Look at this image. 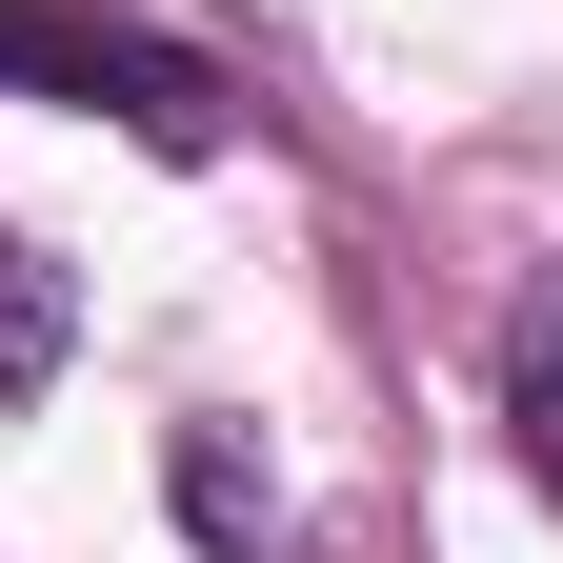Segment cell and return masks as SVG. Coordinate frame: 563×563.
<instances>
[{"label": "cell", "mask_w": 563, "mask_h": 563, "mask_svg": "<svg viewBox=\"0 0 563 563\" xmlns=\"http://www.w3.org/2000/svg\"><path fill=\"white\" fill-rule=\"evenodd\" d=\"M0 81L101 101L121 141H162V162H201V141H222V81H201L181 41H121V21H41V0H0Z\"/></svg>", "instance_id": "6da1fadb"}, {"label": "cell", "mask_w": 563, "mask_h": 563, "mask_svg": "<svg viewBox=\"0 0 563 563\" xmlns=\"http://www.w3.org/2000/svg\"><path fill=\"white\" fill-rule=\"evenodd\" d=\"M504 402H523V443L563 483V282H523V322H504Z\"/></svg>", "instance_id": "7a4b0ae2"}, {"label": "cell", "mask_w": 563, "mask_h": 563, "mask_svg": "<svg viewBox=\"0 0 563 563\" xmlns=\"http://www.w3.org/2000/svg\"><path fill=\"white\" fill-rule=\"evenodd\" d=\"M41 363H60V282L0 242V383H41Z\"/></svg>", "instance_id": "3957f363"}]
</instances>
